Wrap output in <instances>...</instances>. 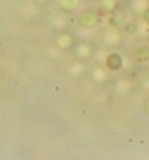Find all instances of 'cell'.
I'll use <instances>...</instances> for the list:
<instances>
[{
	"label": "cell",
	"instance_id": "6",
	"mask_svg": "<svg viewBox=\"0 0 149 160\" xmlns=\"http://www.w3.org/2000/svg\"><path fill=\"white\" fill-rule=\"evenodd\" d=\"M55 91H60V87H59V86H55Z\"/></svg>",
	"mask_w": 149,
	"mask_h": 160
},
{
	"label": "cell",
	"instance_id": "1",
	"mask_svg": "<svg viewBox=\"0 0 149 160\" xmlns=\"http://www.w3.org/2000/svg\"><path fill=\"white\" fill-rule=\"evenodd\" d=\"M136 60L140 63H146L149 61V46H142L136 50Z\"/></svg>",
	"mask_w": 149,
	"mask_h": 160
},
{
	"label": "cell",
	"instance_id": "3",
	"mask_svg": "<svg viewBox=\"0 0 149 160\" xmlns=\"http://www.w3.org/2000/svg\"><path fill=\"white\" fill-rule=\"evenodd\" d=\"M124 30L129 36H135L140 31V25L136 22H128L124 27Z\"/></svg>",
	"mask_w": 149,
	"mask_h": 160
},
{
	"label": "cell",
	"instance_id": "5",
	"mask_svg": "<svg viewBox=\"0 0 149 160\" xmlns=\"http://www.w3.org/2000/svg\"><path fill=\"white\" fill-rule=\"evenodd\" d=\"M146 109H147V111L149 112V102L147 103V105H146Z\"/></svg>",
	"mask_w": 149,
	"mask_h": 160
},
{
	"label": "cell",
	"instance_id": "4",
	"mask_svg": "<svg viewBox=\"0 0 149 160\" xmlns=\"http://www.w3.org/2000/svg\"><path fill=\"white\" fill-rule=\"evenodd\" d=\"M142 22L149 27V4L142 10Z\"/></svg>",
	"mask_w": 149,
	"mask_h": 160
},
{
	"label": "cell",
	"instance_id": "7",
	"mask_svg": "<svg viewBox=\"0 0 149 160\" xmlns=\"http://www.w3.org/2000/svg\"><path fill=\"white\" fill-rule=\"evenodd\" d=\"M143 1H144V2H148L149 4V0H143Z\"/></svg>",
	"mask_w": 149,
	"mask_h": 160
},
{
	"label": "cell",
	"instance_id": "2",
	"mask_svg": "<svg viewBox=\"0 0 149 160\" xmlns=\"http://www.w3.org/2000/svg\"><path fill=\"white\" fill-rule=\"evenodd\" d=\"M108 65L111 69H119L123 65V60L121 58V55H118V54L110 55L108 59Z\"/></svg>",
	"mask_w": 149,
	"mask_h": 160
}]
</instances>
